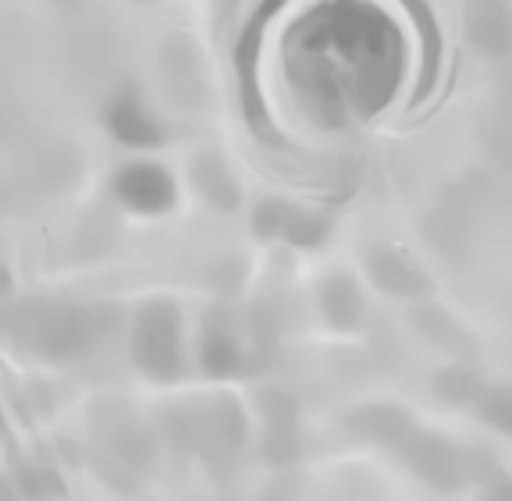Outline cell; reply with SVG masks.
I'll return each mask as SVG.
<instances>
[{"label":"cell","mask_w":512,"mask_h":501,"mask_svg":"<svg viewBox=\"0 0 512 501\" xmlns=\"http://www.w3.org/2000/svg\"><path fill=\"white\" fill-rule=\"evenodd\" d=\"M402 32L363 0H331L303 22L288 50V82L324 125L370 118L392 104L402 82Z\"/></svg>","instance_id":"cell-1"},{"label":"cell","mask_w":512,"mask_h":501,"mask_svg":"<svg viewBox=\"0 0 512 501\" xmlns=\"http://www.w3.org/2000/svg\"><path fill=\"white\" fill-rule=\"evenodd\" d=\"M132 359L150 381L171 384L182 377V317L171 303H150L132 327Z\"/></svg>","instance_id":"cell-2"},{"label":"cell","mask_w":512,"mask_h":501,"mask_svg":"<svg viewBox=\"0 0 512 501\" xmlns=\"http://www.w3.org/2000/svg\"><path fill=\"white\" fill-rule=\"evenodd\" d=\"M111 189L121 207L143 217L168 214L178 203V185H175V178H171V171L164 164H153V160L125 164L118 175H114Z\"/></svg>","instance_id":"cell-3"},{"label":"cell","mask_w":512,"mask_h":501,"mask_svg":"<svg viewBox=\"0 0 512 501\" xmlns=\"http://www.w3.org/2000/svg\"><path fill=\"white\" fill-rule=\"evenodd\" d=\"M104 125L121 146L128 150H157L164 143V125L157 121V114L139 100L136 93H118L107 104Z\"/></svg>","instance_id":"cell-4"},{"label":"cell","mask_w":512,"mask_h":501,"mask_svg":"<svg viewBox=\"0 0 512 501\" xmlns=\"http://www.w3.org/2000/svg\"><path fill=\"white\" fill-rule=\"evenodd\" d=\"M200 370L214 381H228L242 370V345L232 334V327L224 324H207L203 327V342H200Z\"/></svg>","instance_id":"cell-5"},{"label":"cell","mask_w":512,"mask_h":501,"mask_svg":"<svg viewBox=\"0 0 512 501\" xmlns=\"http://www.w3.org/2000/svg\"><path fill=\"white\" fill-rule=\"evenodd\" d=\"M320 303H324V313H328L331 324L349 327L352 320L360 317V295L352 288L349 278H331L320 292Z\"/></svg>","instance_id":"cell-6"},{"label":"cell","mask_w":512,"mask_h":501,"mask_svg":"<svg viewBox=\"0 0 512 501\" xmlns=\"http://www.w3.org/2000/svg\"><path fill=\"white\" fill-rule=\"evenodd\" d=\"M324 231H328V224L320 221V217H313V214H288V224H285V239H292L296 246H303V249H310V246H317L320 239H324Z\"/></svg>","instance_id":"cell-7"},{"label":"cell","mask_w":512,"mask_h":501,"mask_svg":"<svg viewBox=\"0 0 512 501\" xmlns=\"http://www.w3.org/2000/svg\"><path fill=\"white\" fill-rule=\"evenodd\" d=\"M288 214H292V207H285V203H278V199H267V203H260V207H256V217H253L256 235H264V239L281 235V231H285V224H288Z\"/></svg>","instance_id":"cell-8"}]
</instances>
